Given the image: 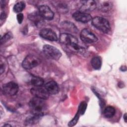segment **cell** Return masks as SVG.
<instances>
[{"instance_id": "21", "label": "cell", "mask_w": 127, "mask_h": 127, "mask_svg": "<svg viewBox=\"0 0 127 127\" xmlns=\"http://www.w3.org/2000/svg\"><path fill=\"white\" fill-rule=\"evenodd\" d=\"M29 18L33 21L35 24H38V23H40L42 21V19H43L39 14V13L37 14V13H34V14H31V15L29 16Z\"/></svg>"}, {"instance_id": "14", "label": "cell", "mask_w": 127, "mask_h": 127, "mask_svg": "<svg viewBox=\"0 0 127 127\" xmlns=\"http://www.w3.org/2000/svg\"><path fill=\"white\" fill-rule=\"evenodd\" d=\"M98 8L103 12H107L111 9L113 6V3L111 1L104 0L99 1V4H97Z\"/></svg>"}, {"instance_id": "18", "label": "cell", "mask_w": 127, "mask_h": 127, "mask_svg": "<svg viewBox=\"0 0 127 127\" xmlns=\"http://www.w3.org/2000/svg\"><path fill=\"white\" fill-rule=\"evenodd\" d=\"M91 64L95 69H99L102 65V60L101 58L98 56L93 57L91 61Z\"/></svg>"}, {"instance_id": "26", "label": "cell", "mask_w": 127, "mask_h": 127, "mask_svg": "<svg viewBox=\"0 0 127 127\" xmlns=\"http://www.w3.org/2000/svg\"><path fill=\"white\" fill-rule=\"evenodd\" d=\"M5 17H6L5 13L4 12H1L0 14V23H2V21L5 19Z\"/></svg>"}, {"instance_id": "16", "label": "cell", "mask_w": 127, "mask_h": 127, "mask_svg": "<svg viewBox=\"0 0 127 127\" xmlns=\"http://www.w3.org/2000/svg\"><path fill=\"white\" fill-rule=\"evenodd\" d=\"M30 82L31 84L33 85L34 87L42 86L44 84V80L42 78L35 76H32L30 78Z\"/></svg>"}, {"instance_id": "5", "label": "cell", "mask_w": 127, "mask_h": 127, "mask_svg": "<svg viewBox=\"0 0 127 127\" xmlns=\"http://www.w3.org/2000/svg\"><path fill=\"white\" fill-rule=\"evenodd\" d=\"M40 63V60L38 58L34 55H29L25 58L22 62V65L25 69H30L37 66Z\"/></svg>"}, {"instance_id": "25", "label": "cell", "mask_w": 127, "mask_h": 127, "mask_svg": "<svg viewBox=\"0 0 127 127\" xmlns=\"http://www.w3.org/2000/svg\"><path fill=\"white\" fill-rule=\"evenodd\" d=\"M17 20L19 24H21L23 20V14L22 13H19L17 15Z\"/></svg>"}, {"instance_id": "23", "label": "cell", "mask_w": 127, "mask_h": 127, "mask_svg": "<svg viewBox=\"0 0 127 127\" xmlns=\"http://www.w3.org/2000/svg\"><path fill=\"white\" fill-rule=\"evenodd\" d=\"M79 116H80V114L77 112V113H76L74 117L69 122L68 126L69 127H72V126H74L75 125H76L77 122H78Z\"/></svg>"}, {"instance_id": "9", "label": "cell", "mask_w": 127, "mask_h": 127, "mask_svg": "<svg viewBox=\"0 0 127 127\" xmlns=\"http://www.w3.org/2000/svg\"><path fill=\"white\" fill-rule=\"evenodd\" d=\"M39 13L43 19L48 20L53 19L54 16L53 11L46 5H42L39 7Z\"/></svg>"}, {"instance_id": "22", "label": "cell", "mask_w": 127, "mask_h": 127, "mask_svg": "<svg viewBox=\"0 0 127 127\" xmlns=\"http://www.w3.org/2000/svg\"><path fill=\"white\" fill-rule=\"evenodd\" d=\"M87 107V104L85 102H82L80 103L79 106V108L78 110V112L80 114V115H82L84 114L85 113Z\"/></svg>"}, {"instance_id": "2", "label": "cell", "mask_w": 127, "mask_h": 127, "mask_svg": "<svg viewBox=\"0 0 127 127\" xmlns=\"http://www.w3.org/2000/svg\"><path fill=\"white\" fill-rule=\"evenodd\" d=\"M59 41L62 44L72 48L74 50H80L82 49L78 45L77 39L70 34L66 33L61 34Z\"/></svg>"}, {"instance_id": "20", "label": "cell", "mask_w": 127, "mask_h": 127, "mask_svg": "<svg viewBox=\"0 0 127 127\" xmlns=\"http://www.w3.org/2000/svg\"><path fill=\"white\" fill-rule=\"evenodd\" d=\"M41 115H34L32 117H31L26 120V123L27 124H34L37 123L39 119L42 117Z\"/></svg>"}, {"instance_id": "19", "label": "cell", "mask_w": 127, "mask_h": 127, "mask_svg": "<svg viewBox=\"0 0 127 127\" xmlns=\"http://www.w3.org/2000/svg\"><path fill=\"white\" fill-rule=\"evenodd\" d=\"M25 3L23 1L17 2L13 6V11L16 13H20L25 8Z\"/></svg>"}, {"instance_id": "17", "label": "cell", "mask_w": 127, "mask_h": 127, "mask_svg": "<svg viewBox=\"0 0 127 127\" xmlns=\"http://www.w3.org/2000/svg\"><path fill=\"white\" fill-rule=\"evenodd\" d=\"M115 109L113 107L110 106L106 107L103 111L104 116L107 118H111L113 117L115 115Z\"/></svg>"}, {"instance_id": "24", "label": "cell", "mask_w": 127, "mask_h": 127, "mask_svg": "<svg viewBox=\"0 0 127 127\" xmlns=\"http://www.w3.org/2000/svg\"><path fill=\"white\" fill-rule=\"evenodd\" d=\"M12 37V34L10 32H8V33H6L4 35H3V36L1 38V39H0L1 44H2L3 43L6 42L7 40L10 39Z\"/></svg>"}, {"instance_id": "1", "label": "cell", "mask_w": 127, "mask_h": 127, "mask_svg": "<svg viewBox=\"0 0 127 127\" xmlns=\"http://www.w3.org/2000/svg\"><path fill=\"white\" fill-rule=\"evenodd\" d=\"M29 105L33 114L44 115V111L46 108V104L44 99L34 97L30 100Z\"/></svg>"}, {"instance_id": "8", "label": "cell", "mask_w": 127, "mask_h": 127, "mask_svg": "<svg viewBox=\"0 0 127 127\" xmlns=\"http://www.w3.org/2000/svg\"><path fill=\"white\" fill-rule=\"evenodd\" d=\"M80 38L82 41L87 43H92L97 41V37L89 30L83 29L80 32Z\"/></svg>"}, {"instance_id": "10", "label": "cell", "mask_w": 127, "mask_h": 127, "mask_svg": "<svg viewBox=\"0 0 127 127\" xmlns=\"http://www.w3.org/2000/svg\"><path fill=\"white\" fill-rule=\"evenodd\" d=\"M39 35L42 38L51 41H57L58 39L56 33L53 30L49 28H44L41 30Z\"/></svg>"}, {"instance_id": "13", "label": "cell", "mask_w": 127, "mask_h": 127, "mask_svg": "<svg viewBox=\"0 0 127 127\" xmlns=\"http://www.w3.org/2000/svg\"><path fill=\"white\" fill-rule=\"evenodd\" d=\"M44 87L50 94H56L59 92V86L57 82L50 81L45 84Z\"/></svg>"}, {"instance_id": "15", "label": "cell", "mask_w": 127, "mask_h": 127, "mask_svg": "<svg viewBox=\"0 0 127 127\" xmlns=\"http://www.w3.org/2000/svg\"><path fill=\"white\" fill-rule=\"evenodd\" d=\"M62 25L63 28H64L66 31H69L70 32L72 33H76L77 31V29L76 26L72 23L65 21L64 22Z\"/></svg>"}, {"instance_id": "6", "label": "cell", "mask_w": 127, "mask_h": 127, "mask_svg": "<svg viewBox=\"0 0 127 127\" xmlns=\"http://www.w3.org/2000/svg\"><path fill=\"white\" fill-rule=\"evenodd\" d=\"M18 86L17 84L14 82H9L2 86V91L3 93L7 95L13 96L15 95L18 91Z\"/></svg>"}, {"instance_id": "28", "label": "cell", "mask_w": 127, "mask_h": 127, "mask_svg": "<svg viewBox=\"0 0 127 127\" xmlns=\"http://www.w3.org/2000/svg\"><path fill=\"white\" fill-rule=\"evenodd\" d=\"M11 125H9V124H7V125H4L3 126V127H11Z\"/></svg>"}, {"instance_id": "11", "label": "cell", "mask_w": 127, "mask_h": 127, "mask_svg": "<svg viewBox=\"0 0 127 127\" xmlns=\"http://www.w3.org/2000/svg\"><path fill=\"white\" fill-rule=\"evenodd\" d=\"M72 17L76 21L82 23H87L92 20L91 16L89 13L80 11L74 12Z\"/></svg>"}, {"instance_id": "7", "label": "cell", "mask_w": 127, "mask_h": 127, "mask_svg": "<svg viewBox=\"0 0 127 127\" xmlns=\"http://www.w3.org/2000/svg\"><path fill=\"white\" fill-rule=\"evenodd\" d=\"M30 92L34 97L44 100L47 99L50 95L45 88L42 86L34 87L31 89Z\"/></svg>"}, {"instance_id": "3", "label": "cell", "mask_w": 127, "mask_h": 127, "mask_svg": "<svg viewBox=\"0 0 127 127\" xmlns=\"http://www.w3.org/2000/svg\"><path fill=\"white\" fill-rule=\"evenodd\" d=\"M91 21L92 24L102 32L108 33L110 31V23L106 18L101 16H96L92 19Z\"/></svg>"}, {"instance_id": "12", "label": "cell", "mask_w": 127, "mask_h": 127, "mask_svg": "<svg viewBox=\"0 0 127 127\" xmlns=\"http://www.w3.org/2000/svg\"><path fill=\"white\" fill-rule=\"evenodd\" d=\"M81 5L80 7V11L86 12L92 11L97 6V3L94 0H82L80 1Z\"/></svg>"}, {"instance_id": "27", "label": "cell", "mask_w": 127, "mask_h": 127, "mask_svg": "<svg viewBox=\"0 0 127 127\" xmlns=\"http://www.w3.org/2000/svg\"><path fill=\"white\" fill-rule=\"evenodd\" d=\"M123 118H124V120L125 121V122L126 123L127 122V114L125 113L124 115V117H123Z\"/></svg>"}, {"instance_id": "4", "label": "cell", "mask_w": 127, "mask_h": 127, "mask_svg": "<svg viewBox=\"0 0 127 127\" xmlns=\"http://www.w3.org/2000/svg\"><path fill=\"white\" fill-rule=\"evenodd\" d=\"M43 51L48 58L54 60H59L62 56V53L59 49L49 45H44L43 47Z\"/></svg>"}]
</instances>
